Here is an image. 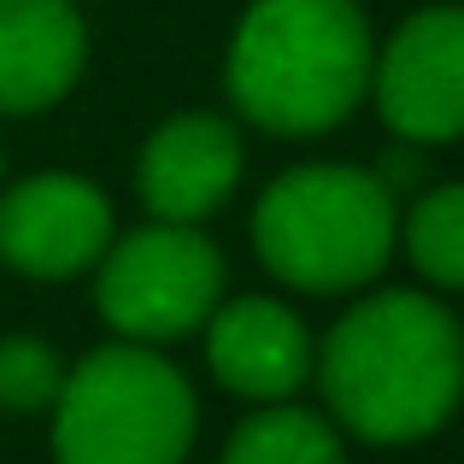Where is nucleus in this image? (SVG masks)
I'll list each match as a JSON object with an SVG mask.
<instances>
[{
  "label": "nucleus",
  "mask_w": 464,
  "mask_h": 464,
  "mask_svg": "<svg viewBox=\"0 0 464 464\" xmlns=\"http://www.w3.org/2000/svg\"><path fill=\"white\" fill-rule=\"evenodd\" d=\"M329 418L376 447L435 435L464 400V329L430 295L388 288L359 300L312 359Z\"/></svg>",
  "instance_id": "f257e3e1"
},
{
  "label": "nucleus",
  "mask_w": 464,
  "mask_h": 464,
  "mask_svg": "<svg viewBox=\"0 0 464 464\" xmlns=\"http://www.w3.org/2000/svg\"><path fill=\"white\" fill-rule=\"evenodd\" d=\"M371 24L359 0H253L229 35L224 82L247 124L324 136L371 94Z\"/></svg>",
  "instance_id": "f03ea898"
},
{
  "label": "nucleus",
  "mask_w": 464,
  "mask_h": 464,
  "mask_svg": "<svg viewBox=\"0 0 464 464\" xmlns=\"http://www.w3.org/2000/svg\"><path fill=\"white\" fill-rule=\"evenodd\" d=\"M253 247L306 295H347L382 276L400 247V206L364 165H300L259 194Z\"/></svg>",
  "instance_id": "7ed1b4c3"
},
{
  "label": "nucleus",
  "mask_w": 464,
  "mask_h": 464,
  "mask_svg": "<svg viewBox=\"0 0 464 464\" xmlns=\"http://www.w3.org/2000/svg\"><path fill=\"white\" fill-rule=\"evenodd\" d=\"M200 430L188 376L148 341L89 353L53 400L59 464H182Z\"/></svg>",
  "instance_id": "20e7f679"
},
{
  "label": "nucleus",
  "mask_w": 464,
  "mask_h": 464,
  "mask_svg": "<svg viewBox=\"0 0 464 464\" xmlns=\"http://www.w3.org/2000/svg\"><path fill=\"white\" fill-rule=\"evenodd\" d=\"M94 300L101 317L124 341H177L212 317L224 300V253L194 224H165L112 241L94 265Z\"/></svg>",
  "instance_id": "39448f33"
},
{
  "label": "nucleus",
  "mask_w": 464,
  "mask_h": 464,
  "mask_svg": "<svg viewBox=\"0 0 464 464\" xmlns=\"http://www.w3.org/2000/svg\"><path fill=\"white\" fill-rule=\"evenodd\" d=\"M382 124L406 148L464 136V6H423L371 59Z\"/></svg>",
  "instance_id": "423d86ee"
},
{
  "label": "nucleus",
  "mask_w": 464,
  "mask_h": 464,
  "mask_svg": "<svg viewBox=\"0 0 464 464\" xmlns=\"http://www.w3.org/2000/svg\"><path fill=\"white\" fill-rule=\"evenodd\" d=\"M112 247V200L77 170H35L0 194V265L35 283H71Z\"/></svg>",
  "instance_id": "0eeeda50"
},
{
  "label": "nucleus",
  "mask_w": 464,
  "mask_h": 464,
  "mask_svg": "<svg viewBox=\"0 0 464 464\" xmlns=\"http://www.w3.org/2000/svg\"><path fill=\"white\" fill-rule=\"evenodd\" d=\"M206 364L212 376L241 400H288L295 388L312 382V329L300 324L295 306L265 295H241V300H218L206 317Z\"/></svg>",
  "instance_id": "6e6552de"
},
{
  "label": "nucleus",
  "mask_w": 464,
  "mask_h": 464,
  "mask_svg": "<svg viewBox=\"0 0 464 464\" xmlns=\"http://www.w3.org/2000/svg\"><path fill=\"white\" fill-rule=\"evenodd\" d=\"M241 136L218 112H177L148 136L136 165V188L153 218L165 224H200L236 194L241 182Z\"/></svg>",
  "instance_id": "1a4fd4ad"
},
{
  "label": "nucleus",
  "mask_w": 464,
  "mask_h": 464,
  "mask_svg": "<svg viewBox=\"0 0 464 464\" xmlns=\"http://www.w3.org/2000/svg\"><path fill=\"white\" fill-rule=\"evenodd\" d=\"M89 30L77 0H0V112H47L77 89Z\"/></svg>",
  "instance_id": "9d476101"
},
{
  "label": "nucleus",
  "mask_w": 464,
  "mask_h": 464,
  "mask_svg": "<svg viewBox=\"0 0 464 464\" xmlns=\"http://www.w3.org/2000/svg\"><path fill=\"white\" fill-rule=\"evenodd\" d=\"M224 464H347V447H341L329 418L288 406V400H271L229 435Z\"/></svg>",
  "instance_id": "9b49d317"
},
{
  "label": "nucleus",
  "mask_w": 464,
  "mask_h": 464,
  "mask_svg": "<svg viewBox=\"0 0 464 464\" xmlns=\"http://www.w3.org/2000/svg\"><path fill=\"white\" fill-rule=\"evenodd\" d=\"M400 241L435 288H464V182H441L423 194L400 224Z\"/></svg>",
  "instance_id": "f8f14e48"
},
{
  "label": "nucleus",
  "mask_w": 464,
  "mask_h": 464,
  "mask_svg": "<svg viewBox=\"0 0 464 464\" xmlns=\"http://www.w3.org/2000/svg\"><path fill=\"white\" fill-rule=\"evenodd\" d=\"M65 388V359L35 335H6L0 341V411L6 418H35L53 411Z\"/></svg>",
  "instance_id": "ddd939ff"
}]
</instances>
